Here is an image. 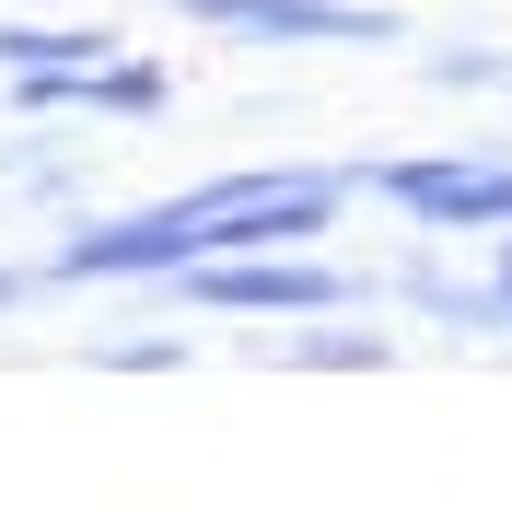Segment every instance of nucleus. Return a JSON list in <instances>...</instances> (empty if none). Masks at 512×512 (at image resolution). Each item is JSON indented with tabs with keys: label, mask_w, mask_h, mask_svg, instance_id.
I'll list each match as a JSON object with an SVG mask.
<instances>
[{
	"label": "nucleus",
	"mask_w": 512,
	"mask_h": 512,
	"mask_svg": "<svg viewBox=\"0 0 512 512\" xmlns=\"http://www.w3.org/2000/svg\"><path fill=\"white\" fill-rule=\"evenodd\" d=\"M210 24H245V35H384L350 0H210Z\"/></svg>",
	"instance_id": "f257e3e1"
},
{
	"label": "nucleus",
	"mask_w": 512,
	"mask_h": 512,
	"mask_svg": "<svg viewBox=\"0 0 512 512\" xmlns=\"http://www.w3.org/2000/svg\"><path fill=\"white\" fill-rule=\"evenodd\" d=\"M384 187L408 198V210H443V222H512V175H384Z\"/></svg>",
	"instance_id": "f03ea898"
},
{
	"label": "nucleus",
	"mask_w": 512,
	"mask_h": 512,
	"mask_svg": "<svg viewBox=\"0 0 512 512\" xmlns=\"http://www.w3.org/2000/svg\"><path fill=\"white\" fill-rule=\"evenodd\" d=\"M210 303H338V280L326 268H222Z\"/></svg>",
	"instance_id": "7ed1b4c3"
}]
</instances>
